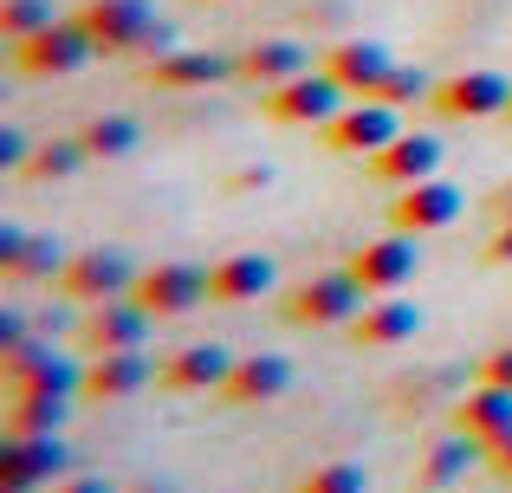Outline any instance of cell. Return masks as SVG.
Here are the masks:
<instances>
[{"label":"cell","mask_w":512,"mask_h":493,"mask_svg":"<svg viewBox=\"0 0 512 493\" xmlns=\"http://www.w3.org/2000/svg\"><path fill=\"white\" fill-rule=\"evenodd\" d=\"M78 26L98 39V52H169V20H156L150 0H85Z\"/></svg>","instance_id":"1"},{"label":"cell","mask_w":512,"mask_h":493,"mask_svg":"<svg viewBox=\"0 0 512 493\" xmlns=\"http://www.w3.org/2000/svg\"><path fill=\"white\" fill-rule=\"evenodd\" d=\"M137 273H143V266L130 260L124 247H85V253H72V260H65V273H59V292H65L72 305L130 299V292H137Z\"/></svg>","instance_id":"2"},{"label":"cell","mask_w":512,"mask_h":493,"mask_svg":"<svg viewBox=\"0 0 512 493\" xmlns=\"http://www.w3.org/2000/svg\"><path fill=\"white\" fill-rule=\"evenodd\" d=\"M91 59H98V39L78 26V13L72 20H52L46 33H33V39L13 46V65H20L26 78H72V72H85Z\"/></svg>","instance_id":"3"},{"label":"cell","mask_w":512,"mask_h":493,"mask_svg":"<svg viewBox=\"0 0 512 493\" xmlns=\"http://www.w3.org/2000/svg\"><path fill=\"white\" fill-rule=\"evenodd\" d=\"M72 474V448L59 435H7L0 448V493H46Z\"/></svg>","instance_id":"4"},{"label":"cell","mask_w":512,"mask_h":493,"mask_svg":"<svg viewBox=\"0 0 512 493\" xmlns=\"http://www.w3.org/2000/svg\"><path fill=\"white\" fill-rule=\"evenodd\" d=\"M370 305V292L357 286V273H318V279H305V286H292L286 292V318L292 325H305V331H325V325H350V318Z\"/></svg>","instance_id":"5"},{"label":"cell","mask_w":512,"mask_h":493,"mask_svg":"<svg viewBox=\"0 0 512 493\" xmlns=\"http://www.w3.org/2000/svg\"><path fill=\"white\" fill-rule=\"evenodd\" d=\"M344 104H350V91L325 72V65H312V72H299V78H286V85L266 91V117H273V124H318L325 130Z\"/></svg>","instance_id":"6"},{"label":"cell","mask_w":512,"mask_h":493,"mask_svg":"<svg viewBox=\"0 0 512 493\" xmlns=\"http://www.w3.org/2000/svg\"><path fill=\"white\" fill-rule=\"evenodd\" d=\"M7 390L13 396H78L85 390V364L52 351V338H26L7 351Z\"/></svg>","instance_id":"7"},{"label":"cell","mask_w":512,"mask_h":493,"mask_svg":"<svg viewBox=\"0 0 512 493\" xmlns=\"http://www.w3.org/2000/svg\"><path fill=\"white\" fill-rule=\"evenodd\" d=\"M402 137V111L396 104H383V98H350L338 117L325 124V143L338 156H363L370 163L376 150H389V143Z\"/></svg>","instance_id":"8"},{"label":"cell","mask_w":512,"mask_h":493,"mask_svg":"<svg viewBox=\"0 0 512 493\" xmlns=\"http://www.w3.org/2000/svg\"><path fill=\"white\" fill-rule=\"evenodd\" d=\"M435 104L441 117H454V124H480V117H506L512 104V78L506 72H487V65H474V72H448L435 78Z\"/></svg>","instance_id":"9"},{"label":"cell","mask_w":512,"mask_h":493,"mask_svg":"<svg viewBox=\"0 0 512 493\" xmlns=\"http://www.w3.org/2000/svg\"><path fill=\"white\" fill-rule=\"evenodd\" d=\"M422 234H402L389 228L383 241H363L357 253H350V273H357V286L370 292V299H383V292H402L415 273H422Z\"/></svg>","instance_id":"10"},{"label":"cell","mask_w":512,"mask_h":493,"mask_svg":"<svg viewBox=\"0 0 512 493\" xmlns=\"http://www.w3.org/2000/svg\"><path fill=\"white\" fill-rule=\"evenodd\" d=\"M150 331H156V312H143L137 299H104V305H91V312L78 318V338H85L91 357H104V351H143Z\"/></svg>","instance_id":"11"},{"label":"cell","mask_w":512,"mask_h":493,"mask_svg":"<svg viewBox=\"0 0 512 493\" xmlns=\"http://www.w3.org/2000/svg\"><path fill=\"white\" fill-rule=\"evenodd\" d=\"M461 208H467V195L454 189V182L428 176V182L396 189V202H389V228H402V234H441V228L461 221Z\"/></svg>","instance_id":"12"},{"label":"cell","mask_w":512,"mask_h":493,"mask_svg":"<svg viewBox=\"0 0 512 493\" xmlns=\"http://www.w3.org/2000/svg\"><path fill=\"white\" fill-rule=\"evenodd\" d=\"M130 299H137L143 312H156V318H182V312H195V305L208 299V273H201V266H188V260L143 266Z\"/></svg>","instance_id":"13"},{"label":"cell","mask_w":512,"mask_h":493,"mask_svg":"<svg viewBox=\"0 0 512 493\" xmlns=\"http://www.w3.org/2000/svg\"><path fill=\"white\" fill-rule=\"evenodd\" d=\"M240 59H227V52H208V46H169L156 52L150 65H143V78H150L156 91H208L221 85V78H234Z\"/></svg>","instance_id":"14"},{"label":"cell","mask_w":512,"mask_h":493,"mask_svg":"<svg viewBox=\"0 0 512 493\" xmlns=\"http://www.w3.org/2000/svg\"><path fill=\"white\" fill-rule=\"evenodd\" d=\"M396 65L402 59L383 46V39H344V46L325 52V72L338 78L350 98H376V91L389 85V72H396Z\"/></svg>","instance_id":"15"},{"label":"cell","mask_w":512,"mask_h":493,"mask_svg":"<svg viewBox=\"0 0 512 493\" xmlns=\"http://www.w3.org/2000/svg\"><path fill=\"white\" fill-rule=\"evenodd\" d=\"M227 370H234V351L227 344H182V351H169L163 364H156V383L175 396H208L227 383Z\"/></svg>","instance_id":"16"},{"label":"cell","mask_w":512,"mask_h":493,"mask_svg":"<svg viewBox=\"0 0 512 493\" xmlns=\"http://www.w3.org/2000/svg\"><path fill=\"white\" fill-rule=\"evenodd\" d=\"M441 137H428V130H402L389 150H376L370 156V176L376 182H389V189H409V182H428V176H441Z\"/></svg>","instance_id":"17"},{"label":"cell","mask_w":512,"mask_h":493,"mask_svg":"<svg viewBox=\"0 0 512 493\" xmlns=\"http://www.w3.org/2000/svg\"><path fill=\"white\" fill-rule=\"evenodd\" d=\"M415 331H422V305L402 299V292H383V299H370L357 318H350V338L370 344V351H396V344H409Z\"/></svg>","instance_id":"18"},{"label":"cell","mask_w":512,"mask_h":493,"mask_svg":"<svg viewBox=\"0 0 512 493\" xmlns=\"http://www.w3.org/2000/svg\"><path fill=\"white\" fill-rule=\"evenodd\" d=\"M292 390V364L279 351H253V357H234V370H227L221 396L240 409H260V403H279V396Z\"/></svg>","instance_id":"19"},{"label":"cell","mask_w":512,"mask_h":493,"mask_svg":"<svg viewBox=\"0 0 512 493\" xmlns=\"http://www.w3.org/2000/svg\"><path fill=\"white\" fill-rule=\"evenodd\" d=\"M150 383H156V357L143 351H104L85 364V396H98V403H130Z\"/></svg>","instance_id":"20"},{"label":"cell","mask_w":512,"mask_h":493,"mask_svg":"<svg viewBox=\"0 0 512 493\" xmlns=\"http://www.w3.org/2000/svg\"><path fill=\"white\" fill-rule=\"evenodd\" d=\"M273 260L266 253H227V260H214L208 266V299L214 305H253V299H266L273 292Z\"/></svg>","instance_id":"21"},{"label":"cell","mask_w":512,"mask_h":493,"mask_svg":"<svg viewBox=\"0 0 512 493\" xmlns=\"http://www.w3.org/2000/svg\"><path fill=\"white\" fill-rule=\"evenodd\" d=\"M299 72H312V46H305V39L273 33V39H253V46L240 52V78L260 85V91L286 85V78H299Z\"/></svg>","instance_id":"22"},{"label":"cell","mask_w":512,"mask_h":493,"mask_svg":"<svg viewBox=\"0 0 512 493\" xmlns=\"http://www.w3.org/2000/svg\"><path fill=\"white\" fill-rule=\"evenodd\" d=\"M65 260H72V253L52 241V234H26V228H13V221L0 228V273L7 279H59Z\"/></svg>","instance_id":"23"},{"label":"cell","mask_w":512,"mask_h":493,"mask_svg":"<svg viewBox=\"0 0 512 493\" xmlns=\"http://www.w3.org/2000/svg\"><path fill=\"white\" fill-rule=\"evenodd\" d=\"M454 429L474 435L480 448H500L512 435V390H500V383H480V390L461 396V409H454Z\"/></svg>","instance_id":"24"},{"label":"cell","mask_w":512,"mask_h":493,"mask_svg":"<svg viewBox=\"0 0 512 493\" xmlns=\"http://www.w3.org/2000/svg\"><path fill=\"white\" fill-rule=\"evenodd\" d=\"M480 455H487V448H480L474 435H461V429H454V435H441V442L422 455V468H415V487H422V493H448V487L461 481V474L474 468Z\"/></svg>","instance_id":"25"},{"label":"cell","mask_w":512,"mask_h":493,"mask_svg":"<svg viewBox=\"0 0 512 493\" xmlns=\"http://www.w3.org/2000/svg\"><path fill=\"white\" fill-rule=\"evenodd\" d=\"M78 137H85V150H91V163H117V156H130L143 143V124L137 117H117V111H104V117H91L85 130H78Z\"/></svg>","instance_id":"26"},{"label":"cell","mask_w":512,"mask_h":493,"mask_svg":"<svg viewBox=\"0 0 512 493\" xmlns=\"http://www.w3.org/2000/svg\"><path fill=\"white\" fill-rule=\"evenodd\" d=\"M72 416V396H13L7 435H59Z\"/></svg>","instance_id":"27"},{"label":"cell","mask_w":512,"mask_h":493,"mask_svg":"<svg viewBox=\"0 0 512 493\" xmlns=\"http://www.w3.org/2000/svg\"><path fill=\"white\" fill-rule=\"evenodd\" d=\"M85 163H91L85 137H52V143H39V150L26 156V176H33V182H65V176H78Z\"/></svg>","instance_id":"28"},{"label":"cell","mask_w":512,"mask_h":493,"mask_svg":"<svg viewBox=\"0 0 512 493\" xmlns=\"http://www.w3.org/2000/svg\"><path fill=\"white\" fill-rule=\"evenodd\" d=\"M52 20H59V13H52V0H0V33H7V46L46 33Z\"/></svg>","instance_id":"29"},{"label":"cell","mask_w":512,"mask_h":493,"mask_svg":"<svg viewBox=\"0 0 512 493\" xmlns=\"http://www.w3.org/2000/svg\"><path fill=\"white\" fill-rule=\"evenodd\" d=\"M292 493H370V474L357 461H325V468H312Z\"/></svg>","instance_id":"30"},{"label":"cell","mask_w":512,"mask_h":493,"mask_svg":"<svg viewBox=\"0 0 512 493\" xmlns=\"http://www.w3.org/2000/svg\"><path fill=\"white\" fill-rule=\"evenodd\" d=\"M376 98L396 104V111H409V104H428V98H435V78H422L415 65H396V72H389V85L376 91Z\"/></svg>","instance_id":"31"},{"label":"cell","mask_w":512,"mask_h":493,"mask_svg":"<svg viewBox=\"0 0 512 493\" xmlns=\"http://www.w3.org/2000/svg\"><path fill=\"white\" fill-rule=\"evenodd\" d=\"M480 383H500V390H512V344H500V351L480 357Z\"/></svg>","instance_id":"32"},{"label":"cell","mask_w":512,"mask_h":493,"mask_svg":"<svg viewBox=\"0 0 512 493\" xmlns=\"http://www.w3.org/2000/svg\"><path fill=\"white\" fill-rule=\"evenodd\" d=\"M26 156H33V143L7 124V130H0V169H26Z\"/></svg>","instance_id":"33"},{"label":"cell","mask_w":512,"mask_h":493,"mask_svg":"<svg viewBox=\"0 0 512 493\" xmlns=\"http://www.w3.org/2000/svg\"><path fill=\"white\" fill-rule=\"evenodd\" d=\"M266 182H273V169H266V163H247V169H234V176H227V189L247 195V189H266Z\"/></svg>","instance_id":"34"},{"label":"cell","mask_w":512,"mask_h":493,"mask_svg":"<svg viewBox=\"0 0 512 493\" xmlns=\"http://www.w3.org/2000/svg\"><path fill=\"white\" fill-rule=\"evenodd\" d=\"M46 493H117V487L104 481V474H65V481L46 487Z\"/></svg>","instance_id":"35"},{"label":"cell","mask_w":512,"mask_h":493,"mask_svg":"<svg viewBox=\"0 0 512 493\" xmlns=\"http://www.w3.org/2000/svg\"><path fill=\"white\" fill-rule=\"evenodd\" d=\"M20 344H26V318L20 312H0V357L20 351Z\"/></svg>","instance_id":"36"},{"label":"cell","mask_w":512,"mask_h":493,"mask_svg":"<svg viewBox=\"0 0 512 493\" xmlns=\"http://www.w3.org/2000/svg\"><path fill=\"white\" fill-rule=\"evenodd\" d=\"M487 260L493 266H512V221H500V234L487 241Z\"/></svg>","instance_id":"37"},{"label":"cell","mask_w":512,"mask_h":493,"mask_svg":"<svg viewBox=\"0 0 512 493\" xmlns=\"http://www.w3.org/2000/svg\"><path fill=\"white\" fill-rule=\"evenodd\" d=\"M487 468H493V474H500V481H512V435H506V442H500V448H487Z\"/></svg>","instance_id":"38"},{"label":"cell","mask_w":512,"mask_h":493,"mask_svg":"<svg viewBox=\"0 0 512 493\" xmlns=\"http://www.w3.org/2000/svg\"><path fill=\"white\" fill-rule=\"evenodd\" d=\"M493 215L512 221V182H500V189H493Z\"/></svg>","instance_id":"39"},{"label":"cell","mask_w":512,"mask_h":493,"mask_svg":"<svg viewBox=\"0 0 512 493\" xmlns=\"http://www.w3.org/2000/svg\"><path fill=\"white\" fill-rule=\"evenodd\" d=\"M506 117H512V104H506Z\"/></svg>","instance_id":"40"}]
</instances>
